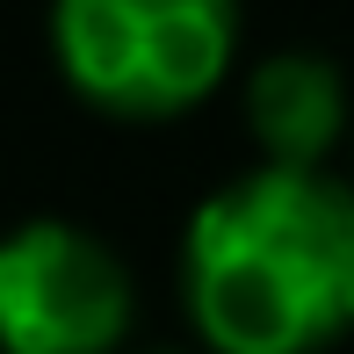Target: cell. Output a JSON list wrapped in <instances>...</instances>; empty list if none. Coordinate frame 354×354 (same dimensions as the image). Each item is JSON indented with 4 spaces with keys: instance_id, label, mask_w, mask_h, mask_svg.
I'll return each instance as SVG.
<instances>
[{
    "instance_id": "7a4b0ae2",
    "label": "cell",
    "mask_w": 354,
    "mask_h": 354,
    "mask_svg": "<svg viewBox=\"0 0 354 354\" xmlns=\"http://www.w3.org/2000/svg\"><path fill=\"white\" fill-rule=\"evenodd\" d=\"M239 51V0H51V58L102 116L167 123L210 102Z\"/></svg>"
},
{
    "instance_id": "277c9868",
    "label": "cell",
    "mask_w": 354,
    "mask_h": 354,
    "mask_svg": "<svg viewBox=\"0 0 354 354\" xmlns=\"http://www.w3.org/2000/svg\"><path fill=\"white\" fill-rule=\"evenodd\" d=\"M246 131L261 167L326 174V152L347 138V80L326 51H268L246 73Z\"/></svg>"
},
{
    "instance_id": "3957f363",
    "label": "cell",
    "mask_w": 354,
    "mask_h": 354,
    "mask_svg": "<svg viewBox=\"0 0 354 354\" xmlns=\"http://www.w3.org/2000/svg\"><path fill=\"white\" fill-rule=\"evenodd\" d=\"M131 268L66 217L0 232V354H116L131 333Z\"/></svg>"
},
{
    "instance_id": "6da1fadb",
    "label": "cell",
    "mask_w": 354,
    "mask_h": 354,
    "mask_svg": "<svg viewBox=\"0 0 354 354\" xmlns=\"http://www.w3.org/2000/svg\"><path fill=\"white\" fill-rule=\"evenodd\" d=\"M181 304L217 354H326L354 333V188L253 167L181 239Z\"/></svg>"
}]
</instances>
